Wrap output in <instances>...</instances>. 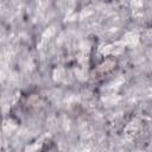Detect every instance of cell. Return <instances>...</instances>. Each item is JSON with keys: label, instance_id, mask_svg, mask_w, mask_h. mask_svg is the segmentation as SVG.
<instances>
[{"label": "cell", "instance_id": "obj_1", "mask_svg": "<svg viewBox=\"0 0 152 152\" xmlns=\"http://www.w3.org/2000/svg\"><path fill=\"white\" fill-rule=\"evenodd\" d=\"M116 64H118V62H116L115 58H110V57H109V58H106L104 61H102V63H100V64L94 69L95 76H93V77L99 78V77H102V76H104V75L112 72L113 70L116 69Z\"/></svg>", "mask_w": 152, "mask_h": 152}]
</instances>
